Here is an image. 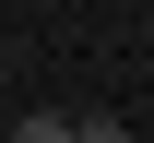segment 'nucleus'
<instances>
[{"label":"nucleus","instance_id":"obj_1","mask_svg":"<svg viewBox=\"0 0 154 143\" xmlns=\"http://www.w3.org/2000/svg\"><path fill=\"white\" fill-rule=\"evenodd\" d=\"M12 143H83V119H71V107H24V119H12Z\"/></svg>","mask_w":154,"mask_h":143},{"label":"nucleus","instance_id":"obj_2","mask_svg":"<svg viewBox=\"0 0 154 143\" xmlns=\"http://www.w3.org/2000/svg\"><path fill=\"white\" fill-rule=\"evenodd\" d=\"M83 119V143H131V119H119V107H71Z\"/></svg>","mask_w":154,"mask_h":143}]
</instances>
